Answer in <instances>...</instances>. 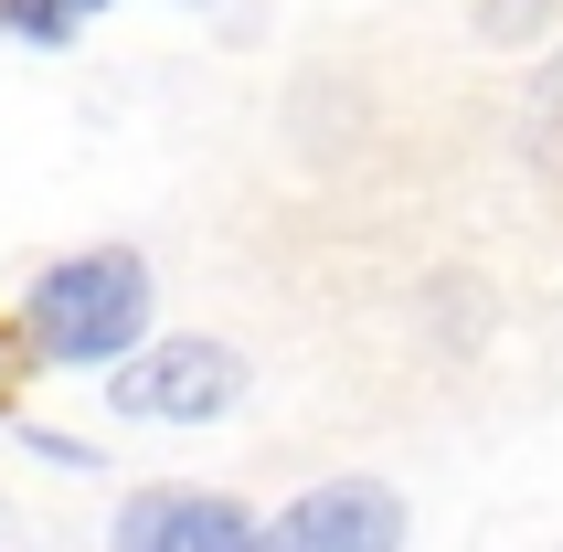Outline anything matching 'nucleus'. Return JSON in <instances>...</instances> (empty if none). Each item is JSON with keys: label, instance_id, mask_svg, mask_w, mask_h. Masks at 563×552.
Returning a JSON list of instances; mask_svg holds the SVG:
<instances>
[{"label": "nucleus", "instance_id": "f03ea898", "mask_svg": "<svg viewBox=\"0 0 563 552\" xmlns=\"http://www.w3.org/2000/svg\"><path fill=\"white\" fill-rule=\"evenodd\" d=\"M107 404L128 426H213L245 404V362L223 340H150L128 351V372H107Z\"/></svg>", "mask_w": 563, "mask_h": 552}, {"label": "nucleus", "instance_id": "6e6552de", "mask_svg": "<svg viewBox=\"0 0 563 552\" xmlns=\"http://www.w3.org/2000/svg\"><path fill=\"white\" fill-rule=\"evenodd\" d=\"M64 11H75V22H96V11H107V0H64Z\"/></svg>", "mask_w": 563, "mask_h": 552}, {"label": "nucleus", "instance_id": "f257e3e1", "mask_svg": "<svg viewBox=\"0 0 563 552\" xmlns=\"http://www.w3.org/2000/svg\"><path fill=\"white\" fill-rule=\"evenodd\" d=\"M32 351L54 372H96V362H128L139 330H150V266L128 245H96V255H64V266L32 276V308H22Z\"/></svg>", "mask_w": 563, "mask_h": 552}, {"label": "nucleus", "instance_id": "39448f33", "mask_svg": "<svg viewBox=\"0 0 563 552\" xmlns=\"http://www.w3.org/2000/svg\"><path fill=\"white\" fill-rule=\"evenodd\" d=\"M478 43H542V32L563 22V0H468Z\"/></svg>", "mask_w": 563, "mask_h": 552}, {"label": "nucleus", "instance_id": "20e7f679", "mask_svg": "<svg viewBox=\"0 0 563 552\" xmlns=\"http://www.w3.org/2000/svg\"><path fill=\"white\" fill-rule=\"evenodd\" d=\"M266 521L223 489H139L118 510V542L107 552H255Z\"/></svg>", "mask_w": 563, "mask_h": 552}, {"label": "nucleus", "instance_id": "7ed1b4c3", "mask_svg": "<svg viewBox=\"0 0 563 552\" xmlns=\"http://www.w3.org/2000/svg\"><path fill=\"white\" fill-rule=\"evenodd\" d=\"M255 552H405V499L383 478H330V489L287 499Z\"/></svg>", "mask_w": 563, "mask_h": 552}, {"label": "nucleus", "instance_id": "0eeeda50", "mask_svg": "<svg viewBox=\"0 0 563 552\" xmlns=\"http://www.w3.org/2000/svg\"><path fill=\"white\" fill-rule=\"evenodd\" d=\"M43 362V351H32V330H0V415H11V404H22V372Z\"/></svg>", "mask_w": 563, "mask_h": 552}, {"label": "nucleus", "instance_id": "423d86ee", "mask_svg": "<svg viewBox=\"0 0 563 552\" xmlns=\"http://www.w3.org/2000/svg\"><path fill=\"white\" fill-rule=\"evenodd\" d=\"M0 32H22V43H75V11H64V0H0Z\"/></svg>", "mask_w": 563, "mask_h": 552}]
</instances>
